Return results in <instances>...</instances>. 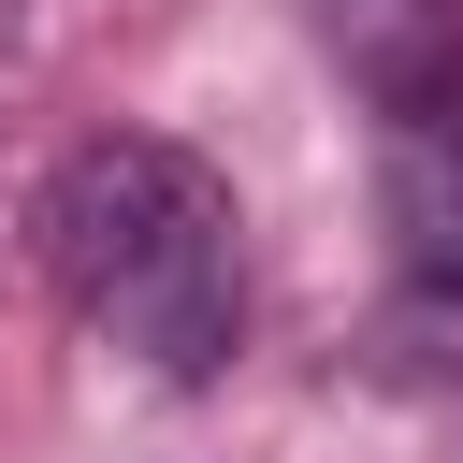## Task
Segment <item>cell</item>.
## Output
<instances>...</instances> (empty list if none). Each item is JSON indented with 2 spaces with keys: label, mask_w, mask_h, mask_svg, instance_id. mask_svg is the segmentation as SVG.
<instances>
[{
  "label": "cell",
  "mask_w": 463,
  "mask_h": 463,
  "mask_svg": "<svg viewBox=\"0 0 463 463\" xmlns=\"http://www.w3.org/2000/svg\"><path fill=\"white\" fill-rule=\"evenodd\" d=\"M43 275L116 333L145 347L159 376H217L232 333H246V275H232V188L159 145V130H101L43 174Z\"/></svg>",
  "instance_id": "obj_1"
}]
</instances>
